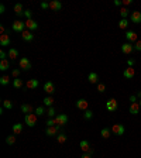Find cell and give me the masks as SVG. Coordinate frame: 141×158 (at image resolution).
<instances>
[{
    "instance_id": "cell-1",
    "label": "cell",
    "mask_w": 141,
    "mask_h": 158,
    "mask_svg": "<svg viewBox=\"0 0 141 158\" xmlns=\"http://www.w3.org/2000/svg\"><path fill=\"white\" fill-rule=\"evenodd\" d=\"M37 114L35 113H30V114H26L24 116V121L28 127H35L37 126Z\"/></svg>"
},
{
    "instance_id": "cell-2",
    "label": "cell",
    "mask_w": 141,
    "mask_h": 158,
    "mask_svg": "<svg viewBox=\"0 0 141 158\" xmlns=\"http://www.w3.org/2000/svg\"><path fill=\"white\" fill-rule=\"evenodd\" d=\"M12 28H13V31L16 33H23L24 30H26V21H21V20H16L13 21V24H12Z\"/></svg>"
},
{
    "instance_id": "cell-3",
    "label": "cell",
    "mask_w": 141,
    "mask_h": 158,
    "mask_svg": "<svg viewBox=\"0 0 141 158\" xmlns=\"http://www.w3.org/2000/svg\"><path fill=\"white\" fill-rule=\"evenodd\" d=\"M54 120H55V124L57 126H59V127H64L65 124L68 123V116L66 114H57L55 117H54Z\"/></svg>"
},
{
    "instance_id": "cell-4",
    "label": "cell",
    "mask_w": 141,
    "mask_h": 158,
    "mask_svg": "<svg viewBox=\"0 0 141 158\" xmlns=\"http://www.w3.org/2000/svg\"><path fill=\"white\" fill-rule=\"evenodd\" d=\"M18 65H20V68H21L23 71H30V69H31V61H30L27 57H21Z\"/></svg>"
},
{
    "instance_id": "cell-5",
    "label": "cell",
    "mask_w": 141,
    "mask_h": 158,
    "mask_svg": "<svg viewBox=\"0 0 141 158\" xmlns=\"http://www.w3.org/2000/svg\"><path fill=\"white\" fill-rule=\"evenodd\" d=\"M110 130H112V133H113V134H116V136H123V134H124V131H126L124 126H123V124H119V123L113 124Z\"/></svg>"
},
{
    "instance_id": "cell-6",
    "label": "cell",
    "mask_w": 141,
    "mask_h": 158,
    "mask_svg": "<svg viewBox=\"0 0 141 158\" xmlns=\"http://www.w3.org/2000/svg\"><path fill=\"white\" fill-rule=\"evenodd\" d=\"M106 109H107L109 112H116V110L119 109V103H117V100H116L114 97H112V99H109V100L106 102Z\"/></svg>"
},
{
    "instance_id": "cell-7",
    "label": "cell",
    "mask_w": 141,
    "mask_h": 158,
    "mask_svg": "<svg viewBox=\"0 0 141 158\" xmlns=\"http://www.w3.org/2000/svg\"><path fill=\"white\" fill-rule=\"evenodd\" d=\"M126 40H127V42H131V44L134 42L136 44L138 41V35H137L136 31H127L126 33Z\"/></svg>"
},
{
    "instance_id": "cell-8",
    "label": "cell",
    "mask_w": 141,
    "mask_h": 158,
    "mask_svg": "<svg viewBox=\"0 0 141 158\" xmlns=\"http://www.w3.org/2000/svg\"><path fill=\"white\" fill-rule=\"evenodd\" d=\"M59 131H61V127H59V126H54V127H48L45 134H47L48 137H54V136L57 137V136L59 134Z\"/></svg>"
},
{
    "instance_id": "cell-9",
    "label": "cell",
    "mask_w": 141,
    "mask_h": 158,
    "mask_svg": "<svg viewBox=\"0 0 141 158\" xmlns=\"http://www.w3.org/2000/svg\"><path fill=\"white\" fill-rule=\"evenodd\" d=\"M133 50H134V44H131V42H124V44H121V52L128 55V54L133 52Z\"/></svg>"
},
{
    "instance_id": "cell-10",
    "label": "cell",
    "mask_w": 141,
    "mask_h": 158,
    "mask_svg": "<svg viewBox=\"0 0 141 158\" xmlns=\"http://www.w3.org/2000/svg\"><path fill=\"white\" fill-rule=\"evenodd\" d=\"M42 88H44V91L48 93V95H54V93H55V85L52 83L51 80H47Z\"/></svg>"
},
{
    "instance_id": "cell-11",
    "label": "cell",
    "mask_w": 141,
    "mask_h": 158,
    "mask_svg": "<svg viewBox=\"0 0 141 158\" xmlns=\"http://www.w3.org/2000/svg\"><path fill=\"white\" fill-rule=\"evenodd\" d=\"M130 21L133 24H140L141 23V12H133L130 14Z\"/></svg>"
},
{
    "instance_id": "cell-12",
    "label": "cell",
    "mask_w": 141,
    "mask_h": 158,
    "mask_svg": "<svg viewBox=\"0 0 141 158\" xmlns=\"http://www.w3.org/2000/svg\"><path fill=\"white\" fill-rule=\"evenodd\" d=\"M89 107V102L86 99H78L76 100V109L79 110H88Z\"/></svg>"
},
{
    "instance_id": "cell-13",
    "label": "cell",
    "mask_w": 141,
    "mask_h": 158,
    "mask_svg": "<svg viewBox=\"0 0 141 158\" xmlns=\"http://www.w3.org/2000/svg\"><path fill=\"white\" fill-rule=\"evenodd\" d=\"M50 9L52 12H59L62 9V3L59 0H52V1H50Z\"/></svg>"
},
{
    "instance_id": "cell-14",
    "label": "cell",
    "mask_w": 141,
    "mask_h": 158,
    "mask_svg": "<svg viewBox=\"0 0 141 158\" xmlns=\"http://www.w3.org/2000/svg\"><path fill=\"white\" fill-rule=\"evenodd\" d=\"M26 86H27V89H37L40 86V82H38V79H28L27 80V83H26Z\"/></svg>"
},
{
    "instance_id": "cell-15",
    "label": "cell",
    "mask_w": 141,
    "mask_h": 158,
    "mask_svg": "<svg viewBox=\"0 0 141 158\" xmlns=\"http://www.w3.org/2000/svg\"><path fill=\"white\" fill-rule=\"evenodd\" d=\"M10 42H12V40L9 37V34H1L0 35V45L1 47H9Z\"/></svg>"
},
{
    "instance_id": "cell-16",
    "label": "cell",
    "mask_w": 141,
    "mask_h": 158,
    "mask_svg": "<svg viewBox=\"0 0 141 158\" xmlns=\"http://www.w3.org/2000/svg\"><path fill=\"white\" fill-rule=\"evenodd\" d=\"M26 28L28 30V31H34V30L38 28V23L34 21L33 18H31V20H27L26 21Z\"/></svg>"
},
{
    "instance_id": "cell-17",
    "label": "cell",
    "mask_w": 141,
    "mask_h": 158,
    "mask_svg": "<svg viewBox=\"0 0 141 158\" xmlns=\"http://www.w3.org/2000/svg\"><path fill=\"white\" fill-rule=\"evenodd\" d=\"M134 75H136V71H134V68H131V66H128V68H126V69L123 71V76L126 79H131Z\"/></svg>"
},
{
    "instance_id": "cell-18",
    "label": "cell",
    "mask_w": 141,
    "mask_h": 158,
    "mask_svg": "<svg viewBox=\"0 0 141 158\" xmlns=\"http://www.w3.org/2000/svg\"><path fill=\"white\" fill-rule=\"evenodd\" d=\"M140 103H138V102H136V103H131V105H130V109H128V110H130V113H131V114H134V116H136V114H138V113H140Z\"/></svg>"
},
{
    "instance_id": "cell-19",
    "label": "cell",
    "mask_w": 141,
    "mask_h": 158,
    "mask_svg": "<svg viewBox=\"0 0 141 158\" xmlns=\"http://www.w3.org/2000/svg\"><path fill=\"white\" fill-rule=\"evenodd\" d=\"M21 112H23L24 114H30V113H35V109H34L31 105L24 103V105H21Z\"/></svg>"
},
{
    "instance_id": "cell-20",
    "label": "cell",
    "mask_w": 141,
    "mask_h": 158,
    "mask_svg": "<svg viewBox=\"0 0 141 158\" xmlns=\"http://www.w3.org/2000/svg\"><path fill=\"white\" fill-rule=\"evenodd\" d=\"M21 38L24 40V41H27V42H30V41L34 40V34H31V31H28V30H24L21 33Z\"/></svg>"
},
{
    "instance_id": "cell-21",
    "label": "cell",
    "mask_w": 141,
    "mask_h": 158,
    "mask_svg": "<svg viewBox=\"0 0 141 158\" xmlns=\"http://www.w3.org/2000/svg\"><path fill=\"white\" fill-rule=\"evenodd\" d=\"M88 80H89V83H99V75L96 72H90L88 75Z\"/></svg>"
},
{
    "instance_id": "cell-22",
    "label": "cell",
    "mask_w": 141,
    "mask_h": 158,
    "mask_svg": "<svg viewBox=\"0 0 141 158\" xmlns=\"http://www.w3.org/2000/svg\"><path fill=\"white\" fill-rule=\"evenodd\" d=\"M79 147H80V150H82L83 153H89L90 151V144L86 140H82V141L79 143Z\"/></svg>"
},
{
    "instance_id": "cell-23",
    "label": "cell",
    "mask_w": 141,
    "mask_h": 158,
    "mask_svg": "<svg viewBox=\"0 0 141 158\" xmlns=\"http://www.w3.org/2000/svg\"><path fill=\"white\" fill-rule=\"evenodd\" d=\"M14 13H16V16H18V17H21V16L24 14V10H23V6H21L20 3L14 4Z\"/></svg>"
},
{
    "instance_id": "cell-24",
    "label": "cell",
    "mask_w": 141,
    "mask_h": 158,
    "mask_svg": "<svg viewBox=\"0 0 141 158\" xmlns=\"http://www.w3.org/2000/svg\"><path fill=\"white\" fill-rule=\"evenodd\" d=\"M42 105L48 106V107H52V106H54V97H52V96L44 97V99H42Z\"/></svg>"
},
{
    "instance_id": "cell-25",
    "label": "cell",
    "mask_w": 141,
    "mask_h": 158,
    "mask_svg": "<svg viewBox=\"0 0 141 158\" xmlns=\"http://www.w3.org/2000/svg\"><path fill=\"white\" fill-rule=\"evenodd\" d=\"M12 130H13V134H20V133L23 131V124H20V123H16L13 124V127H12Z\"/></svg>"
},
{
    "instance_id": "cell-26",
    "label": "cell",
    "mask_w": 141,
    "mask_h": 158,
    "mask_svg": "<svg viewBox=\"0 0 141 158\" xmlns=\"http://www.w3.org/2000/svg\"><path fill=\"white\" fill-rule=\"evenodd\" d=\"M110 133H112V130L109 129V127H103L102 130H100V136H102L103 138H110Z\"/></svg>"
},
{
    "instance_id": "cell-27",
    "label": "cell",
    "mask_w": 141,
    "mask_h": 158,
    "mask_svg": "<svg viewBox=\"0 0 141 158\" xmlns=\"http://www.w3.org/2000/svg\"><path fill=\"white\" fill-rule=\"evenodd\" d=\"M128 24H130V23H128L127 18H121V20L119 21V28H120V30H126L128 27Z\"/></svg>"
},
{
    "instance_id": "cell-28",
    "label": "cell",
    "mask_w": 141,
    "mask_h": 158,
    "mask_svg": "<svg viewBox=\"0 0 141 158\" xmlns=\"http://www.w3.org/2000/svg\"><path fill=\"white\" fill-rule=\"evenodd\" d=\"M66 140H68V137H66V134H65V133H59V134L57 136V141H58L59 144H64Z\"/></svg>"
},
{
    "instance_id": "cell-29",
    "label": "cell",
    "mask_w": 141,
    "mask_h": 158,
    "mask_svg": "<svg viewBox=\"0 0 141 158\" xmlns=\"http://www.w3.org/2000/svg\"><path fill=\"white\" fill-rule=\"evenodd\" d=\"M18 57V51L16 48H9V58L10 59H16Z\"/></svg>"
},
{
    "instance_id": "cell-30",
    "label": "cell",
    "mask_w": 141,
    "mask_h": 158,
    "mask_svg": "<svg viewBox=\"0 0 141 158\" xmlns=\"http://www.w3.org/2000/svg\"><path fill=\"white\" fill-rule=\"evenodd\" d=\"M9 68H10V62H9L7 59L0 61V71H6V69H9Z\"/></svg>"
},
{
    "instance_id": "cell-31",
    "label": "cell",
    "mask_w": 141,
    "mask_h": 158,
    "mask_svg": "<svg viewBox=\"0 0 141 158\" xmlns=\"http://www.w3.org/2000/svg\"><path fill=\"white\" fill-rule=\"evenodd\" d=\"M35 114H37V116H44V114H47V110H45L44 105H42V106H38V107L35 109Z\"/></svg>"
},
{
    "instance_id": "cell-32",
    "label": "cell",
    "mask_w": 141,
    "mask_h": 158,
    "mask_svg": "<svg viewBox=\"0 0 141 158\" xmlns=\"http://www.w3.org/2000/svg\"><path fill=\"white\" fill-rule=\"evenodd\" d=\"M13 86L16 88V89H20L21 86H23V80L20 78H16V79H13Z\"/></svg>"
},
{
    "instance_id": "cell-33",
    "label": "cell",
    "mask_w": 141,
    "mask_h": 158,
    "mask_svg": "<svg viewBox=\"0 0 141 158\" xmlns=\"http://www.w3.org/2000/svg\"><path fill=\"white\" fill-rule=\"evenodd\" d=\"M9 82H10V78H9L7 75H3V76L0 78V85H3V86L9 85Z\"/></svg>"
},
{
    "instance_id": "cell-34",
    "label": "cell",
    "mask_w": 141,
    "mask_h": 158,
    "mask_svg": "<svg viewBox=\"0 0 141 158\" xmlns=\"http://www.w3.org/2000/svg\"><path fill=\"white\" fill-rule=\"evenodd\" d=\"M3 109H13V102L12 100H3Z\"/></svg>"
},
{
    "instance_id": "cell-35",
    "label": "cell",
    "mask_w": 141,
    "mask_h": 158,
    "mask_svg": "<svg viewBox=\"0 0 141 158\" xmlns=\"http://www.w3.org/2000/svg\"><path fill=\"white\" fill-rule=\"evenodd\" d=\"M92 117H93V112L89 110V109L85 110V113H83V118H85V120H90Z\"/></svg>"
},
{
    "instance_id": "cell-36",
    "label": "cell",
    "mask_w": 141,
    "mask_h": 158,
    "mask_svg": "<svg viewBox=\"0 0 141 158\" xmlns=\"http://www.w3.org/2000/svg\"><path fill=\"white\" fill-rule=\"evenodd\" d=\"M120 16H121V18H127L128 17V9L121 7V9H120Z\"/></svg>"
},
{
    "instance_id": "cell-37",
    "label": "cell",
    "mask_w": 141,
    "mask_h": 158,
    "mask_svg": "<svg viewBox=\"0 0 141 158\" xmlns=\"http://www.w3.org/2000/svg\"><path fill=\"white\" fill-rule=\"evenodd\" d=\"M6 143H7L9 145L16 144V136H9V137L6 138Z\"/></svg>"
},
{
    "instance_id": "cell-38",
    "label": "cell",
    "mask_w": 141,
    "mask_h": 158,
    "mask_svg": "<svg viewBox=\"0 0 141 158\" xmlns=\"http://www.w3.org/2000/svg\"><path fill=\"white\" fill-rule=\"evenodd\" d=\"M47 116H48L50 118H54L55 116H57V114H55V109H54V107H50V109L47 110Z\"/></svg>"
},
{
    "instance_id": "cell-39",
    "label": "cell",
    "mask_w": 141,
    "mask_h": 158,
    "mask_svg": "<svg viewBox=\"0 0 141 158\" xmlns=\"http://www.w3.org/2000/svg\"><path fill=\"white\" fill-rule=\"evenodd\" d=\"M97 91H99V93H103L104 91H106V85L99 82V83H97Z\"/></svg>"
},
{
    "instance_id": "cell-40",
    "label": "cell",
    "mask_w": 141,
    "mask_h": 158,
    "mask_svg": "<svg viewBox=\"0 0 141 158\" xmlns=\"http://www.w3.org/2000/svg\"><path fill=\"white\" fill-rule=\"evenodd\" d=\"M24 16L27 17V20H31V17H33V12H31V10H24Z\"/></svg>"
},
{
    "instance_id": "cell-41",
    "label": "cell",
    "mask_w": 141,
    "mask_h": 158,
    "mask_svg": "<svg viewBox=\"0 0 141 158\" xmlns=\"http://www.w3.org/2000/svg\"><path fill=\"white\" fill-rule=\"evenodd\" d=\"M47 126H48V127L57 126V124H55V120H54V118H48V120H47Z\"/></svg>"
},
{
    "instance_id": "cell-42",
    "label": "cell",
    "mask_w": 141,
    "mask_h": 158,
    "mask_svg": "<svg viewBox=\"0 0 141 158\" xmlns=\"http://www.w3.org/2000/svg\"><path fill=\"white\" fill-rule=\"evenodd\" d=\"M134 50H136V51H141V40H138V41L134 44Z\"/></svg>"
},
{
    "instance_id": "cell-43",
    "label": "cell",
    "mask_w": 141,
    "mask_h": 158,
    "mask_svg": "<svg viewBox=\"0 0 141 158\" xmlns=\"http://www.w3.org/2000/svg\"><path fill=\"white\" fill-rule=\"evenodd\" d=\"M18 75H20V69H13V72H12V76L16 79V78H18Z\"/></svg>"
},
{
    "instance_id": "cell-44",
    "label": "cell",
    "mask_w": 141,
    "mask_h": 158,
    "mask_svg": "<svg viewBox=\"0 0 141 158\" xmlns=\"http://www.w3.org/2000/svg\"><path fill=\"white\" fill-rule=\"evenodd\" d=\"M7 57H9V54H6L4 51H3V50L0 51V59H1V61H3V59H6Z\"/></svg>"
},
{
    "instance_id": "cell-45",
    "label": "cell",
    "mask_w": 141,
    "mask_h": 158,
    "mask_svg": "<svg viewBox=\"0 0 141 158\" xmlns=\"http://www.w3.org/2000/svg\"><path fill=\"white\" fill-rule=\"evenodd\" d=\"M41 9H42V10H47V9H50V3H45V1H42V3H41Z\"/></svg>"
},
{
    "instance_id": "cell-46",
    "label": "cell",
    "mask_w": 141,
    "mask_h": 158,
    "mask_svg": "<svg viewBox=\"0 0 141 158\" xmlns=\"http://www.w3.org/2000/svg\"><path fill=\"white\" fill-rule=\"evenodd\" d=\"M130 102H131V103H136V102H137V95H131V96H130Z\"/></svg>"
},
{
    "instance_id": "cell-47",
    "label": "cell",
    "mask_w": 141,
    "mask_h": 158,
    "mask_svg": "<svg viewBox=\"0 0 141 158\" xmlns=\"http://www.w3.org/2000/svg\"><path fill=\"white\" fill-rule=\"evenodd\" d=\"M134 64H136V61H134V59H128V61H127V65L131 66V68L134 66Z\"/></svg>"
},
{
    "instance_id": "cell-48",
    "label": "cell",
    "mask_w": 141,
    "mask_h": 158,
    "mask_svg": "<svg viewBox=\"0 0 141 158\" xmlns=\"http://www.w3.org/2000/svg\"><path fill=\"white\" fill-rule=\"evenodd\" d=\"M114 4H116V6H121V4H123V1H120V0H114Z\"/></svg>"
},
{
    "instance_id": "cell-49",
    "label": "cell",
    "mask_w": 141,
    "mask_h": 158,
    "mask_svg": "<svg viewBox=\"0 0 141 158\" xmlns=\"http://www.w3.org/2000/svg\"><path fill=\"white\" fill-rule=\"evenodd\" d=\"M123 4H124V6H128V4H131V0H124V1H123Z\"/></svg>"
},
{
    "instance_id": "cell-50",
    "label": "cell",
    "mask_w": 141,
    "mask_h": 158,
    "mask_svg": "<svg viewBox=\"0 0 141 158\" xmlns=\"http://www.w3.org/2000/svg\"><path fill=\"white\" fill-rule=\"evenodd\" d=\"M4 10H6V7H4V4H1L0 6V13H4Z\"/></svg>"
},
{
    "instance_id": "cell-51",
    "label": "cell",
    "mask_w": 141,
    "mask_h": 158,
    "mask_svg": "<svg viewBox=\"0 0 141 158\" xmlns=\"http://www.w3.org/2000/svg\"><path fill=\"white\" fill-rule=\"evenodd\" d=\"M82 158H92L89 155V154H88V153H85V154H83V155H82Z\"/></svg>"
},
{
    "instance_id": "cell-52",
    "label": "cell",
    "mask_w": 141,
    "mask_h": 158,
    "mask_svg": "<svg viewBox=\"0 0 141 158\" xmlns=\"http://www.w3.org/2000/svg\"><path fill=\"white\" fill-rule=\"evenodd\" d=\"M4 31H6V30H4V27L1 26V27H0V33H1V34H6V33H4Z\"/></svg>"
},
{
    "instance_id": "cell-53",
    "label": "cell",
    "mask_w": 141,
    "mask_h": 158,
    "mask_svg": "<svg viewBox=\"0 0 141 158\" xmlns=\"http://www.w3.org/2000/svg\"><path fill=\"white\" fill-rule=\"evenodd\" d=\"M137 97H140V99H141V91H138V92H137Z\"/></svg>"
},
{
    "instance_id": "cell-54",
    "label": "cell",
    "mask_w": 141,
    "mask_h": 158,
    "mask_svg": "<svg viewBox=\"0 0 141 158\" xmlns=\"http://www.w3.org/2000/svg\"><path fill=\"white\" fill-rule=\"evenodd\" d=\"M138 103H140V107H141V99H140V102H138Z\"/></svg>"
}]
</instances>
